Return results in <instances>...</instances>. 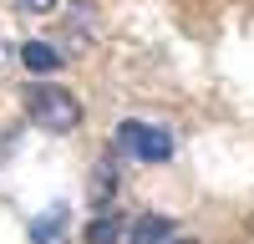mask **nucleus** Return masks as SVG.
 Returning <instances> with one entry per match:
<instances>
[{
    "mask_svg": "<svg viewBox=\"0 0 254 244\" xmlns=\"http://www.w3.org/2000/svg\"><path fill=\"white\" fill-rule=\"evenodd\" d=\"M20 61H26L31 71H56L61 66V51L46 46V41H26V46H20Z\"/></svg>",
    "mask_w": 254,
    "mask_h": 244,
    "instance_id": "39448f33",
    "label": "nucleus"
},
{
    "mask_svg": "<svg viewBox=\"0 0 254 244\" xmlns=\"http://www.w3.org/2000/svg\"><path fill=\"white\" fill-rule=\"evenodd\" d=\"M61 224H66V209L56 203V209H51V214H46V219H41L36 229H31V239H36V244H51V239L61 234Z\"/></svg>",
    "mask_w": 254,
    "mask_h": 244,
    "instance_id": "0eeeda50",
    "label": "nucleus"
},
{
    "mask_svg": "<svg viewBox=\"0 0 254 244\" xmlns=\"http://www.w3.org/2000/svg\"><path fill=\"white\" fill-rule=\"evenodd\" d=\"M117 234H122V219H112V214H102V219L87 224V244H112Z\"/></svg>",
    "mask_w": 254,
    "mask_h": 244,
    "instance_id": "423d86ee",
    "label": "nucleus"
},
{
    "mask_svg": "<svg viewBox=\"0 0 254 244\" xmlns=\"http://www.w3.org/2000/svg\"><path fill=\"white\" fill-rule=\"evenodd\" d=\"M92 203L97 209H112L117 203V158H102L92 173Z\"/></svg>",
    "mask_w": 254,
    "mask_h": 244,
    "instance_id": "7ed1b4c3",
    "label": "nucleus"
},
{
    "mask_svg": "<svg viewBox=\"0 0 254 244\" xmlns=\"http://www.w3.org/2000/svg\"><path fill=\"white\" fill-rule=\"evenodd\" d=\"M15 10H26V15H51L56 0H15Z\"/></svg>",
    "mask_w": 254,
    "mask_h": 244,
    "instance_id": "6e6552de",
    "label": "nucleus"
},
{
    "mask_svg": "<svg viewBox=\"0 0 254 244\" xmlns=\"http://www.w3.org/2000/svg\"><path fill=\"white\" fill-rule=\"evenodd\" d=\"M117 153H132L137 163H168L173 158V137H168L158 122H122L112 137Z\"/></svg>",
    "mask_w": 254,
    "mask_h": 244,
    "instance_id": "f03ea898",
    "label": "nucleus"
},
{
    "mask_svg": "<svg viewBox=\"0 0 254 244\" xmlns=\"http://www.w3.org/2000/svg\"><path fill=\"white\" fill-rule=\"evenodd\" d=\"M168 234H173V224L163 214H137V224L127 229V244H163Z\"/></svg>",
    "mask_w": 254,
    "mask_h": 244,
    "instance_id": "20e7f679",
    "label": "nucleus"
},
{
    "mask_svg": "<svg viewBox=\"0 0 254 244\" xmlns=\"http://www.w3.org/2000/svg\"><path fill=\"white\" fill-rule=\"evenodd\" d=\"M163 244H198V239H163Z\"/></svg>",
    "mask_w": 254,
    "mask_h": 244,
    "instance_id": "1a4fd4ad",
    "label": "nucleus"
},
{
    "mask_svg": "<svg viewBox=\"0 0 254 244\" xmlns=\"http://www.w3.org/2000/svg\"><path fill=\"white\" fill-rule=\"evenodd\" d=\"M26 112L46 132H76L81 127V102H76V92L56 87V81H31V87H26Z\"/></svg>",
    "mask_w": 254,
    "mask_h": 244,
    "instance_id": "f257e3e1",
    "label": "nucleus"
}]
</instances>
